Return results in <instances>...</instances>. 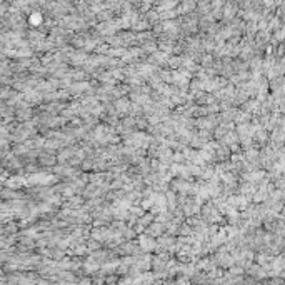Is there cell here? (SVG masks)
I'll return each mask as SVG.
<instances>
[{
  "instance_id": "1",
  "label": "cell",
  "mask_w": 285,
  "mask_h": 285,
  "mask_svg": "<svg viewBox=\"0 0 285 285\" xmlns=\"http://www.w3.org/2000/svg\"><path fill=\"white\" fill-rule=\"evenodd\" d=\"M32 20H34L35 23H37V22H40V20H42V17H38V15H35V17H32Z\"/></svg>"
}]
</instances>
